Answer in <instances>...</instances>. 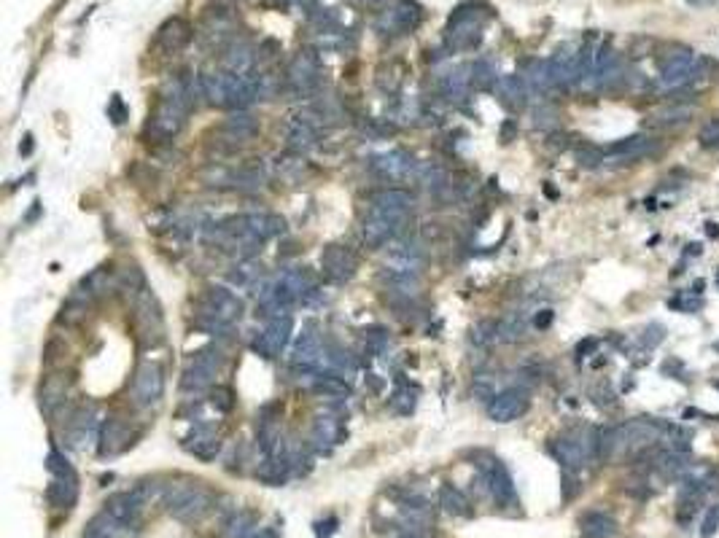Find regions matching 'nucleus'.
Returning <instances> with one entry per match:
<instances>
[{"instance_id": "obj_1", "label": "nucleus", "mask_w": 719, "mask_h": 538, "mask_svg": "<svg viewBox=\"0 0 719 538\" xmlns=\"http://www.w3.org/2000/svg\"><path fill=\"white\" fill-rule=\"evenodd\" d=\"M216 501H219L216 493L194 479L167 482L162 493V506L167 509V514L180 522H200L205 514L216 509Z\"/></svg>"}, {"instance_id": "obj_2", "label": "nucleus", "mask_w": 719, "mask_h": 538, "mask_svg": "<svg viewBox=\"0 0 719 538\" xmlns=\"http://www.w3.org/2000/svg\"><path fill=\"white\" fill-rule=\"evenodd\" d=\"M200 94L210 105L226 108V111H246L248 105L256 100L251 76L243 78V76H232L226 70L203 73L200 76Z\"/></svg>"}, {"instance_id": "obj_3", "label": "nucleus", "mask_w": 719, "mask_h": 538, "mask_svg": "<svg viewBox=\"0 0 719 538\" xmlns=\"http://www.w3.org/2000/svg\"><path fill=\"white\" fill-rule=\"evenodd\" d=\"M133 320H135L137 339L146 347H154L164 339V315H162V304H159L157 293L149 286L140 293L133 296Z\"/></svg>"}, {"instance_id": "obj_4", "label": "nucleus", "mask_w": 719, "mask_h": 538, "mask_svg": "<svg viewBox=\"0 0 719 538\" xmlns=\"http://www.w3.org/2000/svg\"><path fill=\"white\" fill-rule=\"evenodd\" d=\"M46 469L51 474V485L46 490L49 503L57 506V509H73L76 501H78V476L68 463V458L62 452L51 449L49 458H46Z\"/></svg>"}, {"instance_id": "obj_5", "label": "nucleus", "mask_w": 719, "mask_h": 538, "mask_svg": "<svg viewBox=\"0 0 719 538\" xmlns=\"http://www.w3.org/2000/svg\"><path fill=\"white\" fill-rule=\"evenodd\" d=\"M226 356L221 347L210 345V347H203L194 358L186 363L183 369V377H180V388L186 393H203V390H210L213 388V380L216 374L224 369Z\"/></svg>"}, {"instance_id": "obj_6", "label": "nucleus", "mask_w": 719, "mask_h": 538, "mask_svg": "<svg viewBox=\"0 0 719 538\" xmlns=\"http://www.w3.org/2000/svg\"><path fill=\"white\" fill-rule=\"evenodd\" d=\"M407 216L409 213H399V210L369 205V213L361 221V240H364V245L382 248L385 243H394L405 232Z\"/></svg>"}, {"instance_id": "obj_7", "label": "nucleus", "mask_w": 719, "mask_h": 538, "mask_svg": "<svg viewBox=\"0 0 719 538\" xmlns=\"http://www.w3.org/2000/svg\"><path fill=\"white\" fill-rule=\"evenodd\" d=\"M485 17L482 11H477L474 6H461L448 22V46L455 51H469L482 44V27H485Z\"/></svg>"}, {"instance_id": "obj_8", "label": "nucleus", "mask_w": 719, "mask_h": 538, "mask_svg": "<svg viewBox=\"0 0 719 538\" xmlns=\"http://www.w3.org/2000/svg\"><path fill=\"white\" fill-rule=\"evenodd\" d=\"M243 299L235 296L229 288L221 286H210L205 288L203 296L197 299V318H210V320H221V323H237L243 318Z\"/></svg>"}, {"instance_id": "obj_9", "label": "nucleus", "mask_w": 719, "mask_h": 538, "mask_svg": "<svg viewBox=\"0 0 719 538\" xmlns=\"http://www.w3.org/2000/svg\"><path fill=\"white\" fill-rule=\"evenodd\" d=\"M695 78V54L687 46H668V54L660 57V84L666 89H687Z\"/></svg>"}, {"instance_id": "obj_10", "label": "nucleus", "mask_w": 719, "mask_h": 538, "mask_svg": "<svg viewBox=\"0 0 719 538\" xmlns=\"http://www.w3.org/2000/svg\"><path fill=\"white\" fill-rule=\"evenodd\" d=\"M286 89L296 97H310L321 87V62L315 51H299L286 67Z\"/></svg>"}, {"instance_id": "obj_11", "label": "nucleus", "mask_w": 719, "mask_h": 538, "mask_svg": "<svg viewBox=\"0 0 719 538\" xmlns=\"http://www.w3.org/2000/svg\"><path fill=\"white\" fill-rule=\"evenodd\" d=\"M164 396V369L157 361H143L133 377V401L140 409L157 406Z\"/></svg>"}, {"instance_id": "obj_12", "label": "nucleus", "mask_w": 719, "mask_h": 538, "mask_svg": "<svg viewBox=\"0 0 719 538\" xmlns=\"http://www.w3.org/2000/svg\"><path fill=\"white\" fill-rule=\"evenodd\" d=\"M323 356H326V345H323V339L318 334V329H315V323H310L302 336H299V342L294 345V353H291V372L296 374H313V372H321V366H323Z\"/></svg>"}, {"instance_id": "obj_13", "label": "nucleus", "mask_w": 719, "mask_h": 538, "mask_svg": "<svg viewBox=\"0 0 719 538\" xmlns=\"http://www.w3.org/2000/svg\"><path fill=\"white\" fill-rule=\"evenodd\" d=\"M291 331H294L291 315H278V318H270V320H267V326H264V331L251 342V347H253V353H256V356H262V358H267V361L278 358V356L286 350V345L291 342Z\"/></svg>"}, {"instance_id": "obj_14", "label": "nucleus", "mask_w": 719, "mask_h": 538, "mask_svg": "<svg viewBox=\"0 0 719 538\" xmlns=\"http://www.w3.org/2000/svg\"><path fill=\"white\" fill-rule=\"evenodd\" d=\"M477 471L485 476L488 482V490L493 495V501L498 506H515L517 503V490L515 482H512V474L507 471V466L498 460V458H482L477 463Z\"/></svg>"}, {"instance_id": "obj_15", "label": "nucleus", "mask_w": 719, "mask_h": 538, "mask_svg": "<svg viewBox=\"0 0 719 538\" xmlns=\"http://www.w3.org/2000/svg\"><path fill=\"white\" fill-rule=\"evenodd\" d=\"M421 19H423V8L415 0H399L388 11H382V17L378 19V30L382 35H407V33L418 30Z\"/></svg>"}, {"instance_id": "obj_16", "label": "nucleus", "mask_w": 719, "mask_h": 538, "mask_svg": "<svg viewBox=\"0 0 719 538\" xmlns=\"http://www.w3.org/2000/svg\"><path fill=\"white\" fill-rule=\"evenodd\" d=\"M528 406H531V396L525 388H504L488 401V417L493 423H512L528 412Z\"/></svg>"}, {"instance_id": "obj_17", "label": "nucleus", "mask_w": 719, "mask_h": 538, "mask_svg": "<svg viewBox=\"0 0 719 538\" xmlns=\"http://www.w3.org/2000/svg\"><path fill=\"white\" fill-rule=\"evenodd\" d=\"M321 269H323L326 280L342 286L356 275L359 259L353 256V250L348 245H326L321 250Z\"/></svg>"}, {"instance_id": "obj_18", "label": "nucleus", "mask_w": 719, "mask_h": 538, "mask_svg": "<svg viewBox=\"0 0 719 538\" xmlns=\"http://www.w3.org/2000/svg\"><path fill=\"white\" fill-rule=\"evenodd\" d=\"M654 151V140L650 134H630L604 148V162L609 164H633L638 159L650 157Z\"/></svg>"}, {"instance_id": "obj_19", "label": "nucleus", "mask_w": 719, "mask_h": 538, "mask_svg": "<svg viewBox=\"0 0 719 538\" xmlns=\"http://www.w3.org/2000/svg\"><path fill=\"white\" fill-rule=\"evenodd\" d=\"M372 170L382 180H407L418 178L421 162H415L407 151H391V154H380L372 159Z\"/></svg>"}, {"instance_id": "obj_20", "label": "nucleus", "mask_w": 719, "mask_h": 538, "mask_svg": "<svg viewBox=\"0 0 719 538\" xmlns=\"http://www.w3.org/2000/svg\"><path fill=\"white\" fill-rule=\"evenodd\" d=\"M235 27H237V17L229 6H213L208 8L203 17V35L216 41V44H232L237 35H235Z\"/></svg>"}, {"instance_id": "obj_21", "label": "nucleus", "mask_w": 719, "mask_h": 538, "mask_svg": "<svg viewBox=\"0 0 719 538\" xmlns=\"http://www.w3.org/2000/svg\"><path fill=\"white\" fill-rule=\"evenodd\" d=\"M547 62H550V76L555 89H568L580 84V51H574L571 46L558 49Z\"/></svg>"}, {"instance_id": "obj_22", "label": "nucleus", "mask_w": 719, "mask_h": 538, "mask_svg": "<svg viewBox=\"0 0 719 538\" xmlns=\"http://www.w3.org/2000/svg\"><path fill=\"white\" fill-rule=\"evenodd\" d=\"M183 449L192 452L200 460H213L221 452V436L216 433V428L208 423H197L186 436H183Z\"/></svg>"}, {"instance_id": "obj_23", "label": "nucleus", "mask_w": 719, "mask_h": 538, "mask_svg": "<svg viewBox=\"0 0 719 538\" xmlns=\"http://www.w3.org/2000/svg\"><path fill=\"white\" fill-rule=\"evenodd\" d=\"M192 35H194L192 24L186 22V19H180V17H173V19H167V22L157 30L154 46L162 49L164 54H176V51H180L183 46L192 41Z\"/></svg>"}, {"instance_id": "obj_24", "label": "nucleus", "mask_w": 719, "mask_h": 538, "mask_svg": "<svg viewBox=\"0 0 719 538\" xmlns=\"http://www.w3.org/2000/svg\"><path fill=\"white\" fill-rule=\"evenodd\" d=\"M221 65H224L226 73L232 76H253V67H256V51L253 46L246 44V41H232V44L224 46V54H221Z\"/></svg>"}, {"instance_id": "obj_25", "label": "nucleus", "mask_w": 719, "mask_h": 538, "mask_svg": "<svg viewBox=\"0 0 719 538\" xmlns=\"http://www.w3.org/2000/svg\"><path fill=\"white\" fill-rule=\"evenodd\" d=\"M339 436H342V420L337 415H332V412L318 415L310 428V447L315 452H329L339 442Z\"/></svg>"}, {"instance_id": "obj_26", "label": "nucleus", "mask_w": 719, "mask_h": 538, "mask_svg": "<svg viewBox=\"0 0 719 538\" xmlns=\"http://www.w3.org/2000/svg\"><path fill=\"white\" fill-rule=\"evenodd\" d=\"M133 444V433H130V426L119 417H111L105 420L103 428H100V455H119L121 449H127Z\"/></svg>"}, {"instance_id": "obj_27", "label": "nucleus", "mask_w": 719, "mask_h": 538, "mask_svg": "<svg viewBox=\"0 0 719 538\" xmlns=\"http://www.w3.org/2000/svg\"><path fill=\"white\" fill-rule=\"evenodd\" d=\"M68 388H70V377L68 374H49L44 382H41V390H38V401H41V409L46 415H54L65 399H68Z\"/></svg>"}, {"instance_id": "obj_28", "label": "nucleus", "mask_w": 719, "mask_h": 538, "mask_svg": "<svg viewBox=\"0 0 719 538\" xmlns=\"http://www.w3.org/2000/svg\"><path fill=\"white\" fill-rule=\"evenodd\" d=\"M259 132V119L248 111H232L221 124V134L232 143H248Z\"/></svg>"}, {"instance_id": "obj_29", "label": "nucleus", "mask_w": 719, "mask_h": 538, "mask_svg": "<svg viewBox=\"0 0 719 538\" xmlns=\"http://www.w3.org/2000/svg\"><path fill=\"white\" fill-rule=\"evenodd\" d=\"M469 87H472V67L466 65H455L445 70L442 76H439V92H442V97L445 100H464L466 94H469Z\"/></svg>"}, {"instance_id": "obj_30", "label": "nucleus", "mask_w": 719, "mask_h": 538, "mask_svg": "<svg viewBox=\"0 0 719 538\" xmlns=\"http://www.w3.org/2000/svg\"><path fill=\"white\" fill-rule=\"evenodd\" d=\"M528 84L523 76H501L498 84H496V94H498V103L509 111H520L525 108L528 103Z\"/></svg>"}, {"instance_id": "obj_31", "label": "nucleus", "mask_w": 719, "mask_h": 538, "mask_svg": "<svg viewBox=\"0 0 719 538\" xmlns=\"http://www.w3.org/2000/svg\"><path fill=\"white\" fill-rule=\"evenodd\" d=\"M318 140V132H315L313 121L305 119V116H294L286 121V146L291 148L294 154H305L310 151Z\"/></svg>"}, {"instance_id": "obj_32", "label": "nucleus", "mask_w": 719, "mask_h": 538, "mask_svg": "<svg viewBox=\"0 0 719 538\" xmlns=\"http://www.w3.org/2000/svg\"><path fill=\"white\" fill-rule=\"evenodd\" d=\"M87 530H94L103 538H135L140 533V525H133V522H124L119 517L108 514L105 509L100 514H94L87 525Z\"/></svg>"}, {"instance_id": "obj_33", "label": "nucleus", "mask_w": 719, "mask_h": 538, "mask_svg": "<svg viewBox=\"0 0 719 538\" xmlns=\"http://www.w3.org/2000/svg\"><path fill=\"white\" fill-rule=\"evenodd\" d=\"M143 501L135 495V490H127V493H113L108 501H105V512L124 522H133V525H140V512H143Z\"/></svg>"}, {"instance_id": "obj_34", "label": "nucleus", "mask_w": 719, "mask_h": 538, "mask_svg": "<svg viewBox=\"0 0 719 538\" xmlns=\"http://www.w3.org/2000/svg\"><path fill=\"white\" fill-rule=\"evenodd\" d=\"M693 116V105H674L668 103L666 108L654 111L650 116V127L654 130H674V127H684Z\"/></svg>"}, {"instance_id": "obj_35", "label": "nucleus", "mask_w": 719, "mask_h": 538, "mask_svg": "<svg viewBox=\"0 0 719 538\" xmlns=\"http://www.w3.org/2000/svg\"><path fill=\"white\" fill-rule=\"evenodd\" d=\"M369 205L375 207H388V210H399V213H409L415 205V194L407 189H380L369 197Z\"/></svg>"}, {"instance_id": "obj_36", "label": "nucleus", "mask_w": 719, "mask_h": 538, "mask_svg": "<svg viewBox=\"0 0 719 538\" xmlns=\"http://www.w3.org/2000/svg\"><path fill=\"white\" fill-rule=\"evenodd\" d=\"M313 393L326 399H345L350 396V382L335 372H318V377L313 380Z\"/></svg>"}, {"instance_id": "obj_37", "label": "nucleus", "mask_w": 719, "mask_h": 538, "mask_svg": "<svg viewBox=\"0 0 719 538\" xmlns=\"http://www.w3.org/2000/svg\"><path fill=\"white\" fill-rule=\"evenodd\" d=\"M439 506L450 517H472V501L461 493L458 487H452V485H442L439 487Z\"/></svg>"}, {"instance_id": "obj_38", "label": "nucleus", "mask_w": 719, "mask_h": 538, "mask_svg": "<svg viewBox=\"0 0 719 538\" xmlns=\"http://www.w3.org/2000/svg\"><path fill=\"white\" fill-rule=\"evenodd\" d=\"M253 530H256V514L248 509H237L235 514L224 519L221 538H251Z\"/></svg>"}, {"instance_id": "obj_39", "label": "nucleus", "mask_w": 719, "mask_h": 538, "mask_svg": "<svg viewBox=\"0 0 719 538\" xmlns=\"http://www.w3.org/2000/svg\"><path fill=\"white\" fill-rule=\"evenodd\" d=\"M84 286L90 296H111L113 291H119V275H113L108 267H100L84 280Z\"/></svg>"}, {"instance_id": "obj_40", "label": "nucleus", "mask_w": 719, "mask_h": 538, "mask_svg": "<svg viewBox=\"0 0 719 538\" xmlns=\"http://www.w3.org/2000/svg\"><path fill=\"white\" fill-rule=\"evenodd\" d=\"M523 78H525V84H528V89L531 92H544L555 89V84H552V76H550V62L547 60H536V62H531L528 70L523 73Z\"/></svg>"}, {"instance_id": "obj_41", "label": "nucleus", "mask_w": 719, "mask_h": 538, "mask_svg": "<svg viewBox=\"0 0 719 538\" xmlns=\"http://www.w3.org/2000/svg\"><path fill=\"white\" fill-rule=\"evenodd\" d=\"M388 404H391V409H394L396 415H409V412L415 409V404H418V388L409 385V382H399L396 390L391 393Z\"/></svg>"}, {"instance_id": "obj_42", "label": "nucleus", "mask_w": 719, "mask_h": 538, "mask_svg": "<svg viewBox=\"0 0 719 538\" xmlns=\"http://www.w3.org/2000/svg\"><path fill=\"white\" fill-rule=\"evenodd\" d=\"M469 67H472V84L477 89H496L498 73H496V65L491 60H477Z\"/></svg>"}, {"instance_id": "obj_43", "label": "nucleus", "mask_w": 719, "mask_h": 538, "mask_svg": "<svg viewBox=\"0 0 719 538\" xmlns=\"http://www.w3.org/2000/svg\"><path fill=\"white\" fill-rule=\"evenodd\" d=\"M259 277H262V267L256 269V264L251 261V259H243L235 272L229 275V280L235 283V286H240V288H246V286H253V283H259Z\"/></svg>"}, {"instance_id": "obj_44", "label": "nucleus", "mask_w": 719, "mask_h": 538, "mask_svg": "<svg viewBox=\"0 0 719 538\" xmlns=\"http://www.w3.org/2000/svg\"><path fill=\"white\" fill-rule=\"evenodd\" d=\"M719 78V62L711 60V57H695V78L693 84L697 87H706V84H714Z\"/></svg>"}, {"instance_id": "obj_45", "label": "nucleus", "mask_w": 719, "mask_h": 538, "mask_svg": "<svg viewBox=\"0 0 719 538\" xmlns=\"http://www.w3.org/2000/svg\"><path fill=\"white\" fill-rule=\"evenodd\" d=\"M472 342L480 345V347H488L493 342H501L498 339V323L496 320H480L472 329Z\"/></svg>"}, {"instance_id": "obj_46", "label": "nucleus", "mask_w": 719, "mask_h": 538, "mask_svg": "<svg viewBox=\"0 0 719 538\" xmlns=\"http://www.w3.org/2000/svg\"><path fill=\"white\" fill-rule=\"evenodd\" d=\"M668 307L676 310V313H697L700 307H703V299H700V293L697 291H682L676 293L674 299L668 302Z\"/></svg>"}, {"instance_id": "obj_47", "label": "nucleus", "mask_w": 719, "mask_h": 538, "mask_svg": "<svg viewBox=\"0 0 719 538\" xmlns=\"http://www.w3.org/2000/svg\"><path fill=\"white\" fill-rule=\"evenodd\" d=\"M210 404H213V409L216 412H232V406H235V393H232V388H221V385H216V388H210Z\"/></svg>"}, {"instance_id": "obj_48", "label": "nucleus", "mask_w": 719, "mask_h": 538, "mask_svg": "<svg viewBox=\"0 0 719 538\" xmlns=\"http://www.w3.org/2000/svg\"><path fill=\"white\" fill-rule=\"evenodd\" d=\"M584 530H587V536H593V538L609 536V533H614V522L607 519V517L593 514V517H587V519H584Z\"/></svg>"}, {"instance_id": "obj_49", "label": "nucleus", "mask_w": 719, "mask_h": 538, "mask_svg": "<svg viewBox=\"0 0 719 538\" xmlns=\"http://www.w3.org/2000/svg\"><path fill=\"white\" fill-rule=\"evenodd\" d=\"M697 143H700L703 148H717L719 146V116L717 119H709V121L700 127V132H697Z\"/></svg>"}, {"instance_id": "obj_50", "label": "nucleus", "mask_w": 719, "mask_h": 538, "mask_svg": "<svg viewBox=\"0 0 719 538\" xmlns=\"http://www.w3.org/2000/svg\"><path fill=\"white\" fill-rule=\"evenodd\" d=\"M472 390H474V396H480L482 401H491L496 393H501V390L496 388V380L491 377V374H477V377H474Z\"/></svg>"}, {"instance_id": "obj_51", "label": "nucleus", "mask_w": 719, "mask_h": 538, "mask_svg": "<svg viewBox=\"0 0 719 538\" xmlns=\"http://www.w3.org/2000/svg\"><path fill=\"white\" fill-rule=\"evenodd\" d=\"M577 162H580L582 167H598V164H604V148H598V146H582V148L577 151Z\"/></svg>"}, {"instance_id": "obj_52", "label": "nucleus", "mask_w": 719, "mask_h": 538, "mask_svg": "<svg viewBox=\"0 0 719 538\" xmlns=\"http://www.w3.org/2000/svg\"><path fill=\"white\" fill-rule=\"evenodd\" d=\"M663 339H666V329H663L660 323H652V326L644 329V334H641V345H644V347H657Z\"/></svg>"}, {"instance_id": "obj_53", "label": "nucleus", "mask_w": 719, "mask_h": 538, "mask_svg": "<svg viewBox=\"0 0 719 538\" xmlns=\"http://www.w3.org/2000/svg\"><path fill=\"white\" fill-rule=\"evenodd\" d=\"M534 116H536V121H534V124H536V127H544V130H552V127L558 124V111H555V108H550V105H541Z\"/></svg>"}, {"instance_id": "obj_54", "label": "nucleus", "mask_w": 719, "mask_h": 538, "mask_svg": "<svg viewBox=\"0 0 719 538\" xmlns=\"http://www.w3.org/2000/svg\"><path fill=\"white\" fill-rule=\"evenodd\" d=\"M108 116L113 119V124H121V121H124V116H127V111H124V105H121V97H119V94H113V97H111Z\"/></svg>"}, {"instance_id": "obj_55", "label": "nucleus", "mask_w": 719, "mask_h": 538, "mask_svg": "<svg viewBox=\"0 0 719 538\" xmlns=\"http://www.w3.org/2000/svg\"><path fill=\"white\" fill-rule=\"evenodd\" d=\"M251 538H280V530L275 525H267V528H256Z\"/></svg>"}, {"instance_id": "obj_56", "label": "nucleus", "mask_w": 719, "mask_h": 538, "mask_svg": "<svg viewBox=\"0 0 719 538\" xmlns=\"http://www.w3.org/2000/svg\"><path fill=\"white\" fill-rule=\"evenodd\" d=\"M550 323H552V313H550V310H541V313L534 318V326H536V329H547Z\"/></svg>"}, {"instance_id": "obj_57", "label": "nucleus", "mask_w": 719, "mask_h": 538, "mask_svg": "<svg viewBox=\"0 0 719 538\" xmlns=\"http://www.w3.org/2000/svg\"><path fill=\"white\" fill-rule=\"evenodd\" d=\"M515 132H517V124H515V121H507V124H504V130H501V134H504V143H509V137H512Z\"/></svg>"}, {"instance_id": "obj_58", "label": "nucleus", "mask_w": 719, "mask_h": 538, "mask_svg": "<svg viewBox=\"0 0 719 538\" xmlns=\"http://www.w3.org/2000/svg\"><path fill=\"white\" fill-rule=\"evenodd\" d=\"M706 232L711 234V237H719V226L717 224H706Z\"/></svg>"}, {"instance_id": "obj_59", "label": "nucleus", "mask_w": 719, "mask_h": 538, "mask_svg": "<svg viewBox=\"0 0 719 538\" xmlns=\"http://www.w3.org/2000/svg\"><path fill=\"white\" fill-rule=\"evenodd\" d=\"M81 538H103L100 533H94V530H84V536Z\"/></svg>"}, {"instance_id": "obj_60", "label": "nucleus", "mask_w": 719, "mask_h": 538, "mask_svg": "<svg viewBox=\"0 0 719 538\" xmlns=\"http://www.w3.org/2000/svg\"><path fill=\"white\" fill-rule=\"evenodd\" d=\"M359 3H366V6H375V3H382V0H359Z\"/></svg>"}, {"instance_id": "obj_61", "label": "nucleus", "mask_w": 719, "mask_h": 538, "mask_svg": "<svg viewBox=\"0 0 719 538\" xmlns=\"http://www.w3.org/2000/svg\"><path fill=\"white\" fill-rule=\"evenodd\" d=\"M399 538H426V536H412V533H402Z\"/></svg>"}, {"instance_id": "obj_62", "label": "nucleus", "mask_w": 719, "mask_h": 538, "mask_svg": "<svg viewBox=\"0 0 719 538\" xmlns=\"http://www.w3.org/2000/svg\"><path fill=\"white\" fill-rule=\"evenodd\" d=\"M687 3H700V0H687Z\"/></svg>"}, {"instance_id": "obj_63", "label": "nucleus", "mask_w": 719, "mask_h": 538, "mask_svg": "<svg viewBox=\"0 0 719 538\" xmlns=\"http://www.w3.org/2000/svg\"><path fill=\"white\" fill-rule=\"evenodd\" d=\"M717 286H719V269H717Z\"/></svg>"}, {"instance_id": "obj_64", "label": "nucleus", "mask_w": 719, "mask_h": 538, "mask_svg": "<svg viewBox=\"0 0 719 538\" xmlns=\"http://www.w3.org/2000/svg\"><path fill=\"white\" fill-rule=\"evenodd\" d=\"M714 388H719V382H717V380H714Z\"/></svg>"}]
</instances>
